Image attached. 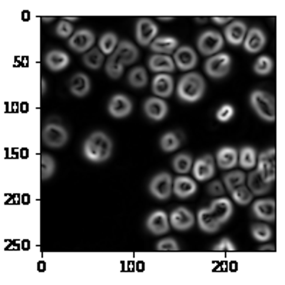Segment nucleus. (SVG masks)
Returning <instances> with one entry per match:
<instances>
[{
	"label": "nucleus",
	"instance_id": "f257e3e1",
	"mask_svg": "<svg viewBox=\"0 0 285 285\" xmlns=\"http://www.w3.org/2000/svg\"><path fill=\"white\" fill-rule=\"evenodd\" d=\"M112 149H113L112 139L102 131L92 132L83 142L85 158L95 164H102L107 161L112 155Z\"/></svg>",
	"mask_w": 285,
	"mask_h": 285
},
{
	"label": "nucleus",
	"instance_id": "f03ea898",
	"mask_svg": "<svg viewBox=\"0 0 285 285\" xmlns=\"http://www.w3.org/2000/svg\"><path fill=\"white\" fill-rule=\"evenodd\" d=\"M205 89H207V83L202 75L191 72L180 77L177 86V93L180 101L186 104H195L202 99Z\"/></svg>",
	"mask_w": 285,
	"mask_h": 285
},
{
	"label": "nucleus",
	"instance_id": "7ed1b4c3",
	"mask_svg": "<svg viewBox=\"0 0 285 285\" xmlns=\"http://www.w3.org/2000/svg\"><path fill=\"white\" fill-rule=\"evenodd\" d=\"M249 104L254 109L258 118L265 122H274L277 118V107L275 101L268 92L261 89H255L249 95Z\"/></svg>",
	"mask_w": 285,
	"mask_h": 285
},
{
	"label": "nucleus",
	"instance_id": "20e7f679",
	"mask_svg": "<svg viewBox=\"0 0 285 285\" xmlns=\"http://www.w3.org/2000/svg\"><path fill=\"white\" fill-rule=\"evenodd\" d=\"M42 141L46 146L49 148H62L68 143L69 141V132L68 129L56 122H49L43 126V131H42Z\"/></svg>",
	"mask_w": 285,
	"mask_h": 285
},
{
	"label": "nucleus",
	"instance_id": "39448f33",
	"mask_svg": "<svg viewBox=\"0 0 285 285\" xmlns=\"http://www.w3.org/2000/svg\"><path fill=\"white\" fill-rule=\"evenodd\" d=\"M196 47L204 56H214L224 47V37L218 30H205L199 35Z\"/></svg>",
	"mask_w": 285,
	"mask_h": 285
},
{
	"label": "nucleus",
	"instance_id": "423d86ee",
	"mask_svg": "<svg viewBox=\"0 0 285 285\" xmlns=\"http://www.w3.org/2000/svg\"><path fill=\"white\" fill-rule=\"evenodd\" d=\"M232 68V58L228 53H216L214 56H210V59L205 62L204 69L205 73L212 79H222L225 77Z\"/></svg>",
	"mask_w": 285,
	"mask_h": 285
},
{
	"label": "nucleus",
	"instance_id": "0eeeda50",
	"mask_svg": "<svg viewBox=\"0 0 285 285\" xmlns=\"http://www.w3.org/2000/svg\"><path fill=\"white\" fill-rule=\"evenodd\" d=\"M277 152L275 148H270V149L261 152L256 156V172L261 175V178L265 180L267 183H274V180L277 178Z\"/></svg>",
	"mask_w": 285,
	"mask_h": 285
},
{
	"label": "nucleus",
	"instance_id": "6e6552de",
	"mask_svg": "<svg viewBox=\"0 0 285 285\" xmlns=\"http://www.w3.org/2000/svg\"><path fill=\"white\" fill-rule=\"evenodd\" d=\"M172 182L174 178L168 172L156 174L149 182V194L158 201H166L172 195Z\"/></svg>",
	"mask_w": 285,
	"mask_h": 285
},
{
	"label": "nucleus",
	"instance_id": "1a4fd4ad",
	"mask_svg": "<svg viewBox=\"0 0 285 285\" xmlns=\"http://www.w3.org/2000/svg\"><path fill=\"white\" fill-rule=\"evenodd\" d=\"M158 25L148 17L138 19L135 26V37L141 46H149L155 37H158Z\"/></svg>",
	"mask_w": 285,
	"mask_h": 285
},
{
	"label": "nucleus",
	"instance_id": "9d476101",
	"mask_svg": "<svg viewBox=\"0 0 285 285\" xmlns=\"http://www.w3.org/2000/svg\"><path fill=\"white\" fill-rule=\"evenodd\" d=\"M134 110V104L132 101L123 95V93H116L110 98L109 105H107V112L112 118L115 119H123L128 118Z\"/></svg>",
	"mask_w": 285,
	"mask_h": 285
},
{
	"label": "nucleus",
	"instance_id": "9b49d317",
	"mask_svg": "<svg viewBox=\"0 0 285 285\" xmlns=\"http://www.w3.org/2000/svg\"><path fill=\"white\" fill-rule=\"evenodd\" d=\"M96 37L95 33L90 29H79L73 32V35L69 37L68 46L76 53H86L92 49Z\"/></svg>",
	"mask_w": 285,
	"mask_h": 285
},
{
	"label": "nucleus",
	"instance_id": "f8f14e48",
	"mask_svg": "<svg viewBox=\"0 0 285 285\" xmlns=\"http://www.w3.org/2000/svg\"><path fill=\"white\" fill-rule=\"evenodd\" d=\"M169 225L177 231H188L195 224V215L185 207H178L169 214Z\"/></svg>",
	"mask_w": 285,
	"mask_h": 285
},
{
	"label": "nucleus",
	"instance_id": "ddd939ff",
	"mask_svg": "<svg viewBox=\"0 0 285 285\" xmlns=\"http://www.w3.org/2000/svg\"><path fill=\"white\" fill-rule=\"evenodd\" d=\"M174 63L175 68H178L182 72H188L194 69L198 63V55L191 46H179L174 52Z\"/></svg>",
	"mask_w": 285,
	"mask_h": 285
},
{
	"label": "nucleus",
	"instance_id": "4468645a",
	"mask_svg": "<svg viewBox=\"0 0 285 285\" xmlns=\"http://www.w3.org/2000/svg\"><path fill=\"white\" fill-rule=\"evenodd\" d=\"M192 175L199 182H205V180L211 179L215 175V159H214V156L207 153V155H202L201 158H198L192 164Z\"/></svg>",
	"mask_w": 285,
	"mask_h": 285
},
{
	"label": "nucleus",
	"instance_id": "2eb2a0df",
	"mask_svg": "<svg viewBox=\"0 0 285 285\" xmlns=\"http://www.w3.org/2000/svg\"><path fill=\"white\" fill-rule=\"evenodd\" d=\"M267 45V35L265 32L259 28H251L247 30L245 39L242 42V46L245 49V52L255 55L258 52H261Z\"/></svg>",
	"mask_w": 285,
	"mask_h": 285
},
{
	"label": "nucleus",
	"instance_id": "dca6fc26",
	"mask_svg": "<svg viewBox=\"0 0 285 285\" xmlns=\"http://www.w3.org/2000/svg\"><path fill=\"white\" fill-rule=\"evenodd\" d=\"M169 218L165 211L156 210L150 212L146 218V229L153 235H165L169 232Z\"/></svg>",
	"mask_w": 285,
	"mask_h": 285
},
{
	"label": "nucleus",
	"instance_id": "f3484780",
	"mask_svg": "<svg viewBox=\"0 0 285 285\" xmlns=\"http://www.w3.org/2000/svg\"><path fill=\"white\" fill-rule=\"evenodd\" d=\"M168 104H166L165 99H161V98H148L145 102H143V112L146 115V118L150 120H155V122H161L166 118L168 115Z\"/></svg>",
	"mask_w": 285,
	"mask_h": 285
},
{
	"label": "nucleus",
	"instance_id": "a211bd4d",
	"mask_svg": "<svg viewBox=\"0 0 285 285\" xmlns=\"http://www.w3.org/2000/svg\"><path fill=\"white\" fill-rule=\"evenodd\" d=\"M247 23L244 20L240 19H235L232 22H229L224 29V36L225 40L232 46H241L244 39H245V35H247Z\"/></svg>",
	"mask_w": 285,
	"mask_h": 285
},
{
	"label": "nucleus",
	"instance_id": "6ab92c4d",
	"mask_svg": "<svg viewBox=\"0 0 285 285\" xmlns=\"http://www.w3.org/2000/svg\"><path fill=\"white\" fill-rule=\"evenodd\" d=\"M175 89V82L174 77L168 73H158L155 75L152 80V92L156 98L165 99L171 98Z\"/></svg>",
	"mask_w": 285,
	"mask_h": 285
},
{
	"label": "nucleus",
	"instance_id": "aec40b11",
	"mask_svg": "<svg viewBox=\"0 0 285 285\" xmlns=\"http://www.w3.org/2000/svg\"><path fill=\"white\" fill-rule=\"evenodd\" d=\"M252 214L264 222H274L277 218V204L274 199H258L252 204Z\"/></svg>",
	"mask_w": 285,
	"mask_h": 285
},
{
	"label": "nucleus",
	"instance_id": "412c9836",
	"mask_svg": "<svg viewBox=\"0 0 285 285\" xmlns=\"http://www.w3.org/2000/svg\"><path fill=\"white\" fill-rule=\"evenodd\" d=\"M211 214L216 218V221L222 225L228 222L234 214V205L232 201H229L228 198H218L215 201H212V204L210 205Z\"/></svg>",
	"mask_w": 285,
	"mask_h": 285
},
{
	"label": "nucleus",
	"instance_id": "4be33fe9",
	"mask_svg": "<svg viewBox=\"0 0 285 285\" xmlns=\"http://www.w3.org/2000/svg\"><path fill=\"white\" fill-rule=\"evenodd\" d=\"M196 191H198V185L195 179L189 177L180 175L172 182V194H175L179 199H186L189 196L195 195Z\"/></svg>",
	"mask_w": 285,
	"mask_h": 285
},
{
	"label": "nucleus",
	"instance_id": "5701e85b",
	"mask_svg": "<svg viewBox=\"0 0 285 285\" xmlns=\"http://www.w3.org/2000/svg\"><path fill=\"white\" fill-rule=\"evenodd\" d=\"M215 164L219 169L228 171L238 165V150L234 146H222L215 153Z\"/></svg>",
	"mask_w": 285,
	"mask_h": 285
},
{
	"label": "nucleus",
	"instance_id": "b1692460",
	"mask_svg": "<svg viewBox=\"0 0 285 285\" xmlns=\"http://www.w3.org/2000/svg\"><path fill=\"white\" fill-rule=\"evenodd\" d=\"M45 63L49 71L52 72H60L63 69H66L71 63V56L59 49H53L49 50L45 55Z\"/></svg>",
	"mask_w": 285,
	"mask_h": 285
},
{
	"label": "nucleus",
	"instance_id": "393cba45",
	"mask_svg": "<svg viewBox=\"0 0 285 285\" xmlns=\"http://www.w3.org/2000/svg\"><path fill=\"white\" fill-rule=\"evenodd\" d=\"M153 55H168L174 53L179 47V40L174 36H159L155 37L149 45Z\"/></svg>",
	"mask_w": 285,
	"mask_h": 285
},
{
	"label": "nucleus",
	"instance_id": "a878e982",
	"mask_svg": "<svg viewBox=\"0 0 285 285\" xmlns=\"http://www.w3.org/2000/svg\"><path fill=\"white\" fill-rule=\"evenodd\" d=\"M148 68L153 73H174L175 63L168 55H152L148 59Z\"/></svg>",
	"mask_w": 285,
	"mask_h": 285
},
{
	"label": "nucleus",
	"instance_id": "bb28decb",
	"mask_svg": "<svg viewBox=\"0 0 285 285\" xmlns=\"http://www.w3.org/2000/svg\"><path fill=\"white\" fill-rule=\"evenodd\" d=\"M115 53L118 55V58H119L123 66H129V65L135 63L138 58H139L138 47L129 40H120L118 46H116V49H115Z\"/></svg>",
	"mask_w": 285,
	"mask_h": 285
},
{
	"label": "nucleus",
	"instance_id": "cd10ccee",
	"mask_svg": "<svg viewBox=\"0 0 285 285\" xmlns=\"http://www.w3.org/2000/svg\"><path fill=\"white\" fill-rule=\"evenodd\" d=\"M69 90L75 98H85L90 92L89 76L82 72L75 73L69 80Z\"/></svg>",
	"mask_w": 285,
	"mask_h": 285
},
{
	"label": "nucleus",
	"instance_id": "c85d7f7f",
	"mask_svg": "<svg viewBox=\"0 0 285 285\" xmlns=\"http://www.w3.org/2000/svg\"><path fill=\"white\" fill-rule=\"evenodd\" d=\"M196 221H198V226L201 231L207 232V234H215L219 231L221 224L216 221V218L211 214L210 208H201L198 211L196 215Z\"/></svg>",
	"mask_w": 285,
	"mask_h": 285
},
{
	"label": "nucleus",
	"instance_id": "c756f323",
	"mask_svg": "<svg viewBox=\"0 0 285 285\" xmlns=\"http://www.w3.org/2000/svg\"><path fill=\"white\" fill-rule=\"evenodd\" d=\"M248 185V189L251 191V194L254 196H261L268 194L271 189V183H267L265 180L261 178V175L256 172V171H252L248 177H247V180H245Z\"/></svg>",
	"mask_w": 285,
	"mask_h": 285
},
{
	"label": "nucleus",
	"instance_id": "7c9ffc66",
	"mask_svg": "<svg viewBox=\"0 0 285 285\" xmlns=\"http://www.w3.org/2000/svg\"><path fill=\"white\" fill-rule=\"evenodd\" d=\"M256 150L254 146H242L238 150V164L242 169H252L256 166Z\"/></svg>",
	"mask_w": 285,
	"mask_h": 285
},
{
	"label": "nucleus",
	"instance_id": "2f4dec72",
	"mask_svg": "<svg viewBox=\"0 0 285 285\" xmlns=\"http://www.w3.org/2000/svg\"><path fill=\"white\" fill-rule=\"evenodd\" d=\"M192 164H194V159L191 153H186V152H182L172 159V168L179 175L188 174L192 169Z\"/></svg>",
	"mask_w": 285,
	"mask_h": 285
},
{
	"label": "nucleus",
	"instance_id": "473e14b6",
	"mask_svg": "<svg viewBox=\"0 0 285 285\" xmlns=\"http://www.w3.org/2000/svg\"><path fill=\"white\" fill-rule=\"evenodd\" d=\"M128 82L132 88L135 89H142L148 85V73L145 68L142 66H135L129 73H128Z\"/></svg>",
	"mask_w": 285,
	"mask_h": 285
},
{
	"label": "nucleus",
	"instance_id": "72a5a7b5",
	"mask_svg": "<svg viewBox=\"0 0 285 285\" xmlns=\"http://www.w3.org/2000/svg\"><path fill=\"white\" fill-rule=\"evenodd\" d=\"M105 63V55L99 49H90L83 55V65L92 71H98Z\"/></svg>",
	"mask_w": 285,
	"mask_h": 285
},
{
	"label": "nucleus",
	"instance_id": "f704fd0d",
	"mask_svg": "<svg viewBox=\"0 0 285 285\" xmlns=\"http://www.w3.org/2000/svg\"><path fill=\"white\" fill-rule=\"evenodd\" d=\"M119 43V39L116 36V33L113 32H106L101 36L99 39V50L104 55H112L116 49V46Z\"/></svg>",
	"mask_w": 285,
	"mask_h": 285
},
{
	"label": "nucleus",
	"instance_id": "c9c22d12",
	"mask_svg": "<svg viewBox=\"0 0 285 285\" xmlns=\"http://www.w3.org/2000/svg\"><path fill=\"white\" fill-rule=\"evenodd\" d=\"M247 175L244 174V171H231L226 175H224V186L226 191H232L235 188H238L241 185H245Z\"/></svg>",
	"mask_w": 285,
	"mask_h": 285
},
{
	"label": "nucleus",
	"instance_id": "e433bc0d",
	"mask_svg": "<svg viewBox=\"0 0 285 285\" xmlns=\"http://www.w3.org/2000/svg\"><path fill=\"white\" fill-rule=\"evenodd\" d=\"M123 69H125V66L122 65L118 55L113 52L110 55L109 60L105 63L106 75L109 76V77H112V79H119L120 76L123 75Z\"/></svg>",
	"mask_w": 285,
	"mask_h": 285
},
{
	"label": "nucleus",
	"instance_id": "4c0bfd02",
	"mask_svg": "<svg viewBox=\"0 0 285 285\" xmlns=\"http://www.w3.org/2000/svg\"><path fill=\"white\" fill-rule=\"evenodd\" d=\"M159 146H161V149L166 152V153L175 152V150L180 146V139L175 132L169 131V132H165L164 135L161 136V139H159Z\"/></svg>",
	"mask_w": 285,
	"mask_h": 285
},
{
	"label": "nucleus",
	"instance_id": "58836bf2",
	"mask_svg": "<svg viewBox=\"0 0 285 285\" xmlns=\"http://www.w3.org/2000/svg\"><path fill=\"white\" fill-rule=\"evenodd\" d=\"M231 196H232V201H235V204H238L241 207H247L254 201V195L251 194L247 185H241L238 188L232 189Z\"/></svg>",
	"mask_w": 285,
	"mask_h": 285
},
{
	"label": "nucleus",
	"instance_id": "ea45409f",
	"mask_svg": "<svg viewBox=\"0 0 285 285\" xmlns=\"http://www.w3.org/2000/svg\"><path fill=\"white\" fill-rule=\"evenodd\" d=\"M274 69V60L271 59L268 55H261L255 60L252 71L258 76H268Z\"/></svg>",
	"mask_w": 285,
	"mask_h": 285
},
{
	"label": "nucleus",
	"instance_id": "a19ab883",
	"mask_svg": "<svg viewBox=\"0 0 285 285\" xmlns=\"http://www.w3.org/2000/svg\"><path fill=\"white\" fill-rule=\"evenodd\" d=\"M251 235L258 242H267L272 238V229L267 224H252Z\"/></svg>",
	"mask_w": 285,
	"mask_h": 285
},
{
	"label": "nucleus",
	"instance_id": "79ce46f5",
	"mask_svg": "<svg viewBox=\"0 0 285 285\" xmlns=\"http://www.w3.org/2000/svg\"><path fill=\"white\" fill-rule=\"evenodd\" d=\"M56 171V161L49 153L42 155V179L46 180L52 178V175Z\"/></svg>",
	"mask_w": 285,
	"mask_h": 285
},
{
	"label": "nucleus",
	"instance_id": "37998d69",
	"mask_svg": "<svg viewBox=\"0 0 285 285\" xmlns=\"http://www.w3.org/2000/svg\"><path fill=\"white\" fill-rule=\"evenodd\" d=\"M234 115H235V107L229 105V104H225V105L218 107V110L215 113V118L221 123H226V122H229L234 118Z\"/></svg>",
	"mask_w": 285,
	"mask_h": 285
},
{
	"label": "nucleus",
	"instance_id": "c03bdc74",
	"mask_svg": "<svg viewBox=\"0 0 285 285\" xmlns=\"http://www.w3.org/2000/svg\"><path fill=\"white\" fill-rule=\"evenodd\" d=\"M156 249L161 252H177V251H179L180 247L174 238H162L161 241H158Z\"/></svg>",
	"mask_w": 285,
	"mask_h": 285
},
{
	"label": "nucleus",
	"instance_id": "a18cd8bd",
	"mask_svg": "<svg viewBox=\"0 0 285 285\" xmlns=\"http://www.w3.org/2000/svg\"><path fill=\"white\" fill-rule=\"evenodd\" d=\"M73 32H75L73 25L69 23V22H66V20H63V19L56 25V29H55L56 36H59L62 39H69V37L73 35Z\"/></svg>",
	"mask_w": 285,
	"mask_h": 285
},
{
	"label": "nucleus",
	"instance_id": "49530a36",
	"mask_svg": "<svg viewBox=\"0 0 285 285\" xmlns=\"http://www.w3.org/2000/svg\"><path fill=\"white\" fill-rule=\"evenodd\" d=\"M212 251H237V247L229 238H222L212 247Z\"/></svg>",
	"mask_w": 285,
	"mask_h": 285
},
{
	"label": "nucleus",
	"instance_id": "de8ad7c7",
	"mask_svg": "<svg viewBox=\"0 0 285 285\" xmlns=\"http://www.w3.org/2000/svg\"><path fill=\"white\" fill-rule=\"evenodd\" d=\"M225 192L224 189V185L221 180H212L210 185H208V194L212 196H222Z\"/></svg>",
	"mask_w": 285,
	"mask_h": 285
},
{
	"label": "nucleus",
	"instance_id": "09e8293b",
	"mask_svg": "<svg viewBox=\"0 0 285 285\" xmlns=\"http://www.w3.org/2000/svg\"><path fill=\"white\" fill-rule=\"evenodd\" d=\"M212 22L218 26L228 25L229 22H232V16H215V17H212Z\"/></svg>",
	"mask_w": 285,
	"mask_h": 285
},
{
	"label": "nucleus",
	"instance_id": "8fccbe9b",
	"mask_svg": "<svg viewBox=\"0 0 285 285\" xmlns=\"http://www.w3.org/2000/svg\"><path fill=\"white\" fill-rule=\"evenodd\" d=\"M259 251H275V247L274 245H264L259 248Z\"/></svg>",
	"mask_w": 285,
	"mask_h": 285
},
{
	"label": "nucleus",
	"instance_id": "3c124183",
	"mask_svg": "<svg viewBox=\"0 0 285 285\" xmlns=\"http://www.w3.org/2000/svg\"><path fill=\"white\" fill-rule=\"evenodd\" d=\"M208 19H196V22H201V23H205Z\"/></svg>",
	"mask_w": 285,
	"mask_h": 285
},
{
	"label": "nucleus",
	"instance_id": "603ef678",
	"mask_svg": "<svg viewBox=\"0 0 285 285\" xmlns=\"http://www.w3.org/2000/svg\"><path fill=\"white\" fill-rule=\"evenodd\" d=\"M42 83H43V93H46V80L45 79L42 80Z\"/></svg>",
	"mask_w": 285,
	"mask_h": 285
},
{
	"label": "nucleus",
	"instance_id": "864d4df0",
	"mask_svg": "<svg viewBox=\"0 0 285 285\" xmlns=\"http://www.w3.org/2000/svg\"><path fill=\"white\" fill-rule=\"evenodd\" d=\"M50 20H53V17H45L43 19V22H50Z\"/></svg>",
	"mask_w": 285,
	"mask_h": 285
},
{
	"label": "nucleus",
	"instance_id": "5fc2aeb1",
	"mask_svg": "<svg viewBox=\"0 0 285 285\" xmlns=\"http://www.w3.org/2000/svg\"><path fill=\"white\" fill-rule=\"evenodd\" d=\"M161 20H171V17H159Z\"/></svg>",
	"mask_w": 285,
	"mask_h": 285
}]
</instances>
